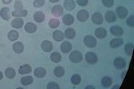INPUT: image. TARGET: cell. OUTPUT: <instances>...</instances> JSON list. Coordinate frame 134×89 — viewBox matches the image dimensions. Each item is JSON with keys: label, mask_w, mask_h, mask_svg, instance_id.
Returning <instances> with one entry per match:
<instances>
[{"label": "cell", "mask_w": 134, "mask_h": 89, "mask_svg": "<svg viewBox=\"0 0 134 89\" xmlns=\"http://www.w3.org/2000/svg\"><path fill=\"white\" fill-rule=\"evenodd\" d=\"M71 82L73 85H79L81 82V77L79 74H73L71 78Z\"/></svg>", "instance_id": "cell-33"}, {"label": "cell", "mask_w": 134, "mask_h": 89, "mask_svg": "<svg viewBox=\"0 0 134 89\" xmlns=\"http://www.w3.org/2000/svg\"><path fill=\"white\" fill-rule=\"evenodd\" d=\"M41 49L44 52H46V53H48V52L52 51V49H53V44L49 40L43 41L41 43Z\"/></svg>", "instance_id": "cell-10"}, {"label": "cell", "mask_w": 134, "mask_h": 89, "mask_svg": "<svg viewBox=\"0 0 134 89\" xmlns=\"http://www.w3.org/2000/svg\"><path fill=\"white\" fill-rule=\"evenodd\" d=\"M50 59L53 62H55V63H58V62H61V59H62V56L60 55L59 53L57 52H55V53H52L51 55H50Z\"/></svg>", "instance_id": "cell-30"}, {"label": "cell", "mask_w": 134, "mask_h": 89, "mask_svg": "<svg viewBox=\"0 0 134 89\" xmlns=\"http://www.w3.org/2000/svg\"><path fill=\"white\" fill-rule=\"evenodd\" d=\"M59 0H49V2L50 3H57V2H58Z\"/></svg>", "instance_id": "cell-43"}, {"label": "cell", "mask_w": 134, "mask_h": 89, "mask_svg": "<svg viewBox=\"0 0 134 89\" xmlns=\"http://www.w3.org/2000/svg\"><path fill=\"white\" fill-rule=\"evenodd\" d=\"M76 2L80 6H86L88 3V0H76Z\"/></svg>", "instance_id": "cell-41"}, {"label": "cell", "mask_w": 134, "mask_h": 89, "mask_svg": "<svg viewBox=\"0 0 134 89\" xmlns=\"http://www.w3.org/2000/svg\"><path fill=\"white\" fill-rule=\"evenodd\" d=\"M88 17H90V14H88V12L86 10H80L79 12L77 13V19L79 20V21H81V22H83V21H86L88 19Z\"/></svg>", "instance_id": "cell-5"}, {"label": "cell", "mask_w": 134, "mask_h": 89, "mask_svg": "<svg viewBox=\"0 0 134 89\" xmlns=\"http://www.w3.org/2000/svg\"><path fill=\"white\" fill-rule=\"evenodd\" d=\"M85 60H86V62H88L90 64H95L98 62V55L95 53L88 52L85 55Z\"/></svg>", "instance_id": "cell-4"}, {"label": "cell", "mask_w": 134, "mask_h": 89, "mask_svg": "<svg viewBox=\"0 0 134 89\" xmlns=\"http://www.w3.org/2000/svg\"><path fill=\"white\" fill-rule=\"evenodd\" d=\"M14 9L15 10H21L23 7V3H21V0H16L15 2H14Z\"/></svg>", "instance_id": "cell-37"}, {"label": "cell", "mask_w": 134, "mask_h": 89, "mask_svg": "<svg viewBox=\"0 0 134 89\" xmlns=\"http://www.w3.org/2000/svg\"><path fill=\"white\" fill-rule=\"evenodd\" d=\"M2 79H3V73L0 71V80H1Z\"/></svg>", "instance_id": "cell-44"}, {"label": "cell", "mask_w": 134, "mask_h": 89, "mask_svg": "<svg viewBox=\"0 0 134 89\" xmlns=\"http://www.w3.org/2000/svg\"><path fill=\"white\" fill-rule=\"evenodd\" d=\"M69 59L73 63H79V62H81L82 61L83 55L80 51H73L69 55Z\"/></svg>", "instance_id": "cell-1"}, {"label": "cell", "mask_w": 134, "mask_h": 89, "mask_svg": "<svg viewBox=\"0 0 134 89\" xmlns=\"http://www.w3.org/2000/svg\"><path fill=\"white\" fill-rule=\"evenodd\" d=\"M110 32L114 36H122L124 34V29L119 26H112L110 29Z\"/></svg>", "instance_id": "cell-15"}, {"label": "cell", "mask_w": 134, "mask_h": 89, "mask_svg": "<svg viewBox=\"0 0 134 89\" xmlns=\"http://www.w3.org/2000/svg\"><path fill=\"white\" fill-rule=\"evenodd\" d=\"M24 29H25V31L28 32V33H34V32L37 31L38 29V27L32 22H28L26 23L25 26H24Z\"/></svg>", "instance_id": "cell-19"}, {"label": "cell", "mask_w": 134, "mask_h": 89, "mask_svg": "<svg viewBox=\"0 0 134 89\" xmlns=\"http://www.w3.org/2000/svg\"><path fill=\"white\" fill-rule=\"evenodd\" d=\"M122 44H124V40L120 38H114L110 41V46L112 48H117V47L121 46Z\"/></svg>", "instance_id": "cell-17"}, {"label": "cell", "mask_w": 134, "mask_h": 89, "mask_svg": "<svg viewBox=\"0 0 134 89\" xmlns=\"http://www.w3.org/2000/svg\"><path fill=\"white\" fill-rule=\"evenodd\" d=\"M7 37H8V39L10 41H15L18 39L19 33H18V31H16V30H11L9 33H8Z\"/></svg>", "instance_id": "cell-31"}, {"label": "cell", "mask_w": 134, "mask_h": 89, "mask_svg": "<svg viewBox=\"0 0 134 89\" xmlns=\"http://www.w3.org/2000/svg\"><path fill=\"white\" fill-rule=\"evenodd\" d=\"M75 36H76V32H75V30L72 29V28L67 29L65 30V32H64V37H65L66 38H68V39H73V38H75Z\"/></svg>", "instance_id": "cell-26"}, {"label": "cell", "mask_w": 134, "mask_h": 89, "mask_svg": "<svg viewBox=\"0 0 134 89\" xmlns=\"http://www.w3.org/2000/svg\"><path fill=\"white\" fill-rule=\"evenodd\" d=\"M51 12H52V14H53L54 16L59 17L64 14V8H63L62 5H54L53 7H52Z\"/></svg>", "instance_id": "cell-9"}, {"label": "cell", "mask_w": 134, "mask_h": 89, "mask_svg": "<svg viewBox=\"0 0 134 89\" xmlns=\"http://www.w3.org/2000/svg\"><path fill=\"white\" fill-rule=\"evenodd\" d=\"M105 18L107 20V22H114L116 21V14H114L113 11H107L105 13Z\"/></svg>", "instance_id": "cell-13"}, {"label": "cell", "mask_w": 134, "mask_h": 89, "mask_svg": "<svg viewBox=\"0 0 134 89\" xmlns=\"http://www.w3.org/2000/svg\"><path fill=\"white\" fill-rule=\"evenodd\" d=\"M14 17H16V18H21V17H25L28 15V11L27 10H14V12H12V14Z\"/></svg>", "instance_id": "cell-20"}, {"label": "cell", "mask_w": 134, "mask_h": 89, "mask_svg": "<svg viewBox=\"0 0 134 89\" xmlns=\"http://www.w3.org/2000/svg\"><path fill=\"white\" fill-rule=\"evenodd\" d=\"M116 15L120 19H124L128 15V10L126 9L124 6H119L116 8Z\"/></svg>", "instance_id": "cell-7"}, {"label": "cell", "mask_w": 134, "mask_h": 89, "mask_svg": "<svg viewBox=\"0 0 134 89\" xmlns=\"http://www.w3.org/2000/svg\"><path fill=\"white\" fill-rule=\"evenodd\" d=\"M86 88H94V86H86Z\"/></svg>", "instance_id": "cell-45"}, {"label": "cell", "mask_w": 134, "mask_h": 89, "mask_svg": "<svg viewBox=\"0 0 134 89\" xmlns=\"http://www.w3.org/2000/svg\"><path fill=\"white\" fill-rule=\"evenodd\" d=\"M114 0H102V4L105 7H112L114 5Z\"/></svg>", "instance_id": "cell-39"}, {"label": "cell", "mask_w": 134, "mask_h": 89, "mask_svg": "<svg viewBox=\"0 0 134 89\" xmlns=\"http://www.w3.org/2000/svg\"><path fill=\"white\" fill-rule=\"evenodd\" d=\"M64 72H65V70H64V69L61 66L55 67V68L54 69V74L57 78H62L63 76L64 75Z\"/></svg>", "instance_id": "cell-28"}, {"label": "cell", "mask_w": 134, "mask_h": 89, "mask_svg": "<svg viewBox=\"0 0 134 89\" xmlns=\"http://www.w3.org/2000/svg\"><path fill=\"white\" fill-rule=\"evenodd\" d=\"M31 70H32V69L29 64H24V65H23V66H21L20 69H19V74H21V75L29 74V73L31 72Z\"/></svg>", "instance_id": "cell-18"}, {"label": "cell", "mask_w": 134, "mask_h": 89, "mask_svg": "<svg viewBox=\"0 0 134 89\" xmlns=\"http://www.w3.org/2000/svg\"><path fill=\"white\" fill-rule=\"evenodd\" d=\"M126 24L129 26V27L132 28L134 26V17L133 15H131V16H129V18H127L126 20Z\"/></svg>", "instance_id": "cell-38"}, {"label": "cell", "mask_w": 134, "mask_h": 89, "mask_svg": "<svg viewBox=\"0 0 134 89\" xmlns=\"http://www.w3.org/2000/svg\"><path fill=\"white\" fill-rule=\"evenodd\" d=\"M124 50H125V53H126L127 55L131 56L132 55V53H133V44H131V43L127 44L125 45Z\"/></svg>", "instance_id": "cell-34"}, {"label": "cell", "mask_w": 134, "mask_h": 89, "mask_svg": "<svg viewBox=\"0 0 134 89\" xmlns=\"http://www.w3.org/2000/svg\"><path fill=\"white\" fill-rule=\"evenodd\" d=\"M47 88L48 89H58L59 88V85L55 82H49L47 86Z\"/></svg>", "instance_id": "cell-40"}, {"label": "cell", "mask_w": 134, "mask_h": 89, "mask_svg": "<svg viewBox=\"0 0 134 89\" xmlns=\"http://www.w3.org/2000/svg\"><path fill=\"white\" fill-rule=\"evenodd\" d=\"M112 83H113V81H112L111 78L107 77V76L104 77L103 79H101V84H102L103 87H105V88L110 87V86H112Z\"/></svg>", "instance_id": "cell-27"}, {"label": "cell", "mask_w": 134, "mask_h": 89, "mask_svg": "<svg viewBox=\"0 0 134 89\" xmlns=\"http://www.w3.org/2000/svg\"><path fill=\"white\" fill-rule=\"evenodd\" d=\"M63 22L64 25L70 26L74 22V18L72 14H64V16L63 17Z\"/></svg>", "instance_id": "cell-21"}, {"label": "cell", "mask_w": 134, "mask_h": 89, "mask_svg": "<svg viewBox=\"0 0 134 89\" xmlns=\"http://www.w3.org/2000/svg\"><path fill=\"white\" fill-rule=\"evenodd\" d=\"M21 83L23 86H28V85H31L33 83V78L31 76H24L23 78H21Z\"/></svg>", "instance_id": "cell-29"}, {"label": "cell", "mask_w": 134, "mask_h": 89, "mask_svg": "<svg viewBox=\"0 0 134 89\" xmlns=\"http://www.w3.org/2000/svg\"><path fill=\"white\" fill-rule=\"evenodd\" d=\"M11 25L14 29H21L24 25V21L21 18H15L11 22Z\"/></svg>", "instance_id": "cell-12"}, {"label": "cell", "mask_w": 134, "mask_h": 89, "mask_svg": "<svg viewBox=\"0 0 134 89\" xmlns=\"http://www.w3.org/2000/svg\"><path fill=\"white\" fill-rule=\"evenodd\" d=\"M5 76L7 77V79H14L16 75L15 70H14V69H13V68H7L5 69Z\"/></svg>", "instance_id": "cell-32"}, {"label": "cell", "mask_w": 134, "mask_h": 89, "mask_svg": "<svg viewBox=\"0 0 134 89\" xmlns=\"http://www.w3.org/2000/svg\"><path fill=\"white\" fill-rule=\"evenodd\" d=\"M0 16L3 20L5 21H8L10 19L11 14H10V10L8 7H3L1 10H0Z\"/></svg>", "instance_id": "cell-11"}, {"label": "cell", "mask_w": 134, "mask_h": 89, "mask_svg": "<svg viewBox=\"0 0 134 89\" xmlns=\"http://www.w3.org/2000/svg\"><path fill=\"white\" fill-rule=\"evenodd\" d=\"M45 5V0H34L33 2V5L34 7H41V6H43Z\"/></svg>", "instance_id": "cell-36"}, {"label": "cell", "mask_w": 134, "mask_h": 89, "mask_svg": "<svg viewBox=\"0 0 134 89\" xmlns=\"http://www.w3.org/2000/svg\"><path fill=\"white\" fill-rule=\"evenodd\" d=\"M13 50L16 54H21L24 50V45L21 42H16L13 45Z\"/></svg>", "instance_id": "cell-16"}, {"label": "cell", "mask_w": 134, "mask_h": 89, "mask_svg": "<svg viewBox=\"0 0 134 89\" xmlns=\"http://www.w3.org/2000/svg\"><path fill=\"white\" fill-rule=\"evenodd\" d=\"M53 38L54 40L57 41V42H60V41H63L64 38V34L63 33L61 30H55L53 32Z\"/></svg>", "instance_id": "cell-22"}, {"label": "cell", "mask_w": 134, "mask_h": 89, "mask_svg": "<svg viewBox=\"0 0 134 89\" xmlns=\"http://www.w3.org/2000/svg\"><path fill=\"white\" fill-rule=\"evenodd\" d=\"M91 20L93 21V23H95L96 25H100L103 23L104 18L100 13H95V14H92Z\"/></svg>", "instance_id": "cell-6"}, {"label": "cell", "mask_w": 134, "mask_h": 89, "mask_svg": "<svg viewBox=\"0 0 134 89\" xmlns=\"http://www.w3.org/2000/svg\"><path fill=\"white\" fill-rule=\"evenodd\" d=\"M64 6L66 10L68 11H72L76 7V4L73 0H65L64 2Z\"/></svg>", "instance_id": "cell-23"}, {"label": "cell", "mask_w": 134, "mask_h": 89, "mask_svg": "<svg viewBox=\"0 0 134 89\" xmlns=\"http://www.w3.org/2000/svg\"><path fill=\"white\" fill-rule=\"evenodd\" d=\"M45 14H44V13L43 12H37L34 14L33 15V19H34V21H37V22H43L45 20Z\"/></svg>", "instance_id": "cell-24"}, {"label": "cell", "mask_w": 134, "mask_h": 89, "mask_svg": "<svg viewBox=\"0 0 134 89\" xmlns=\"http://www.w3.org/2000/svg\"><path fill=\"white\" fill-rule=\"evenodd\" d=\"M107 32L104 28H98V29H97L96 31H95V36L98 38H99V39L105 38V37H107Z\"/></svg>", "instance_id": "cell-14"}, {"label": "cell", "mask_w": 134, "mask_h": 89, "mask_svg": "<svg viewBox=\"0 0 134 89\" xmlns=\"http://www.w3.org/2000/svg\"><path fill=\"white\" fill-rule=\"evenodd\" d=\"M83 42H84V45H85L86 46L90 47V48H92V47H95L97 45V44H98L96 38H95L93 36H90V35H88V36H86L85 38H84Z\"/></svg>", "instance_id": "cell-2"}, {"label": "cell", "mask_w": 134, "mask_h": 89, "mask_svg": "<svg viewBox=\"0 0 134 89\" xmlns=\"http://www.w3.org/2000/svg\"><path fill=\"white\" fill-rule=\"evenodd\" d=\"M46 69L44 68H41V67H38V68H37L35 70H34V75H35L36 78H43L46 76Z\"/></svg>", "instance_id": "cell-25"}, {"label": "cell", "mask_w": 134, "mask_h": 89, "mask_svg": "<svg viewBox=\"0 0 134 89\" xmlns=\"http://www.w3.org/2000/svg\"><path fill=\"white\" fill-rule=\"evenodd\" d=\"M48 25L51 29H55V28H57L58 26L60 25V21L59 20H57V19H51V20L49 21Z\"/></svg>", "instance_id": "cell-35"}, {"label": "cell", "mask_w": 134, "mask_h": 89, "mask_svg": "<svg viewBox=\"0 0 134 89\" xmlns=\"http://www.w3.org/2000/svg\"><path fill=\"white\" fill-rule=\"evenodd\" d=\"M114 65L117 69H124L126 67V61L122 57H117L114 61Z\"/></svg>", "instance_id": "cell-3"}, {"label": "cell", "mask_w": 134, "mask_h": 89, "mask_svg": "<svg viewBox=\"0 0 134 89\" xmlns=\"http://www.w3.org/2000/svg\"><path fill=\"white\" fill-rule=\"evenodd\" d=\"M13 0H2V3L4 4V5H9V4L12 3Z\"/></svg>", "instance_id": "cell-42"}, {"label": "cell", "mask_w": 134, "mask_h": 89, "mask_svg": "<svg viewBox=\"0 0 134 89\" xmlns=\"http://www.w3.org/2000/svg\"><path fill=\"white\" fill-rule=\"evenodd\" d=\"M72 45L69 41H64V42H63L61 45H60V49H61V51L64 54L70 53V52L72 51Z\"/></svg>", "instance_id": "cell-8"}]
</instances>
